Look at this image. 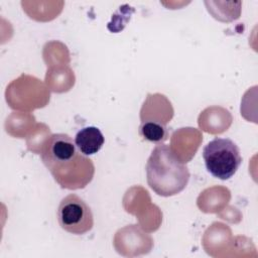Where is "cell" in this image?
<instances>
[{"label":"cell","instance_id":"obj_1","mask_svg":"<svg viewBox=\"0 0 258 258\" xmlns=\"http://www.w3.org/2000/svg\"><path fill=\"white\" fill-rule=\"evenodd\" d=\"M40 157L53 179L62 188L80 189L93 179L95 165L64 133L49 135L41 145Z\"/></svg>","mask_w":258,"mask_h":258},{"label":"cell","instance_id":"obj_5","mask_svg":"<svg viewBox=\"0 0 258 258\" xmlns=\"http://www.w3.org/2000/svg\"><path fill=\"white\" fill-rule=\"evenodd\" d=\"M104 135L95 126H88L81 129L75 137V143L78 149L87 156L97 153L104 145Z\"/></svg>","mask_w":258,"mask_h":258},{"label":"cell","instance_id":"obj_6","mask_svg":"<svg viewBox=\"0 0 258 258\" xmlns=\"http://www.w3.org/2000/svg\"><path fill=\"white\" fill-rule=\"evenodd\" d=\"M138 132L143 139L155 144L163 143L168 137L166 125L156 122H141Z\"/></svg>","mask_w":258,"mask_h":258},{"label":"cell","instance_id":"obj_2","mask_svg":"<svg viewBox=\"0 0 258 258\" xmlns=\"http://www.w3.org/2000/svg\"><path fill=\"white\" fill-rule=\"evenodd\" d=\"M145 169L148 185L161 197H172L182 191L190 176L187 166L178 159L171 147L163 143L154 147Z\"/></svg>","mask_w":258,"mask_h":258},{"label":"cell","instance_id":"obj_4","mask_svg":"<svg viewBox=\"0 0 258 258\" xmlns=\"http://www.w3.org/2000/svg\"><path fill=\"white\" fill-rule=\"evenodd\" d=\"M56 217L60 228L74 235H84L94 226L91 208L75 194L68 195L60 201Z\"/></svg>","mask_w":258,"mask_h":258},{"label":"cell","instance_id":"obj_3","mask_svg":"<svg viewBox=\"0 0 258 258\" xmlns=\"http://www.w3.org/2000/svg\"><path fill=\"white\" fill-rule=\"evenodd\" d=\"M207 170L222 180L232 177L238 170L242 157L237 144L229 138L216 137L203 149Z\"/></svg>","mask_w":258,"mask_h":258}]
</instances>
